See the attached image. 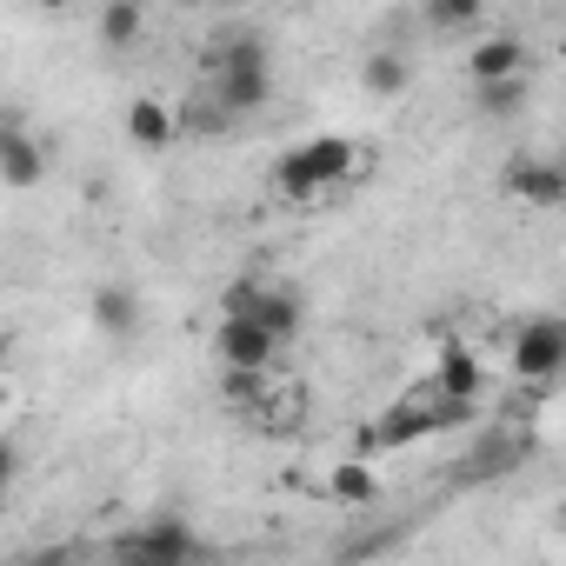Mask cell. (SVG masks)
Returning <instances> with one entry per match:
<instances>
[{
	"label": "cell",
	"mask_w": 566,
	"mask_h": 566,
	"mask_svg": "<svg viewBox=\"0 0 566 566\" xmlns=\"http://www.w3.org/2000/svg\"><path fill=\"white\" fill-rule=\"evenodd\" d=\"M526 460V440H486L473 460H467V480H493V473H513Z\"/></svg>",
	"instance_id": "15"
},
{
	"label": "cell",
	"mask_w": 566,
	"mask_h": 566,
	"mask_svg": "<svg viewBox=\"0 0 566 566\" xmlns=\"http://www.w3.org/2000/svg\"><path fill=\"white\" fill-rule=\"evenodd\" d=\"M220 400L227 407H266L273 400V374H220Z\"/></svg>",
	"instance_id": "16"
},
{
	"label": "cell",
	"mask_w": 566,
	"mask_h": 566,
	"mask_svg": "<svg viewBox=\"0 0 566 566\" xmlns=\"http://www.w3.org/2000/svg\"><path fill=\"white\" fill-rule=\"evenodd\" d=\"M207 67H213V101H220V107H233V114L266 107L273 67H266V48H260L253 34H240V41H227L220 54H207Z\"/></svg>",
	"instance_id": "2"
},
{
	"label": "cell",
	"mask_w": 566,
	"mask_h": 566,
	"mask_svg": "<svg viewBox=\"0 0 566 566\" xmlns=\"http://www.w3.org/2000/svg\"><path fill=\"white\" fill-rule=\"evenodd\" d=\"M327 493H334L340 506H380V473H374L367 460H340V467L327 473Z\"/></svg>",
	"instance_id": "12"
},
{
	"label": "cell",
	"mask_w": 566,
	"mask_h": 566,
	"mask_svg": "<svg viewBox=\"0 0 566 566\" xmlns=\"http://www.w3.org/2000/svg\"><path fill=\"white\" fill-rule=\"evenodd\" d=\"M427 21L447 28V34H460V28H480V8H473V0H433Z\"/></svg>",
	"instance_id": "19"
},
{
	"label": "cell",
	"mask_w": 566,
	"mask_h": 566,
	"mask_svg": "<svg viewBox=\"0 0 566 566\" xmlns=\"http://www.w3.org/2000/svg\"><path fill=\"white\" fill-rule=\"evenodd\" d=\"M213 354H220V367H233V374H273L280 340H273L266 327L240 321V314H220V327H213Z\"/></svg>",
	"instance_id": "4"
},
{
	"label": "cell",
	"mask_w": 566,
	"mask_h": 566,
	"mask_svg": "<svg viewBox=\"0 0 566 566\" xmlns=\"http://www.w3.org/2000/svg\"><path fill=\"white\" fill-rule=\"evenodd\" d=\"M559 526H566V500H559Z\"/></svg>",
	"instance_id": "21"
},
{
	"label": "cell",
	"mask_w": 566,
	"mask_h": 566,
	"mask_svg": "<svg viewBox=\"0 0 566 566\" xmlns=\"http://www.w3.org/2000/svg\"><path fill=\"white\" fill-rule=\"evenodd\" d=\"M433 394H447V400H467V407H480V394H486V367H480V354L467 347V340H447L440 347V360H433V380H427Z\"/></svg>",
	"instance_id": "8"
},
{
	"label": "cell",
	"mask_w": 566,
	"mask_h": 566,
	"mask_svg": "<svg viewBox=\"0 0 566 566\" xmlns=\"http://www.w3.org/2000/svg\"><path fill=\"white\" fill-rule=\"evenodd\" d=\"M41 174H48L41 140H34L21 120H8V127H0V180H8V187H34Z\"/></svg>",
	"instance_id": "10"
},
{
	"label": "cell",
	"mask_w": 566,
	"mask_h": 566,
	"mask_svg": "<svg viewBox=\"0 0 566 566\" xmlns=\"http://www.w3.org/2000/svg\"><path fill=\"white\" fill-rule=\"evenodd\" d=\"M28 566H74V559H67V553H34Z\"/></svg>",
	"instance_id": "20"
},
{
	"label": "cell",
	"mask_w": 566,
	"mask_h": 566,
	"mask_svg": "<svg viewBox=\"0 0 566 566\" xmlns=\"http://www.w3.org/2000/svg\"><path fill=\"white\" fill-rule=\"evenodd\" d=\"M360 81H367V94H407V81H413V67H407V54H394V48H380V54H367V67H360Z\"/></svg>",
	"instance_id": "14"
},
{
	"label": "cell",
	"mask_w": 566,
	"mask_h": 566,
	"mask_svg": "<svg viewBox=\"0 0 566 566\" xmlns=\"http://www.w3.org/2000/svg\"><path fill=\"white\" fill-rule=\"evenodd\" d=\"M347 174H360V147L340 140V134H314V140H301V147H287L273 160V187L287 200H321Z\"/></svg>",
	"instance_id": "1"
},
{
	"label": "cell",
	"mask_w": 566,
	"mask_h": 566,
	"mask_svg": "<svg viewBox=\"0 0 566 566\" xmlns=\"http://www.w3.org/2000/svg\"><path fill=\"white\" fill-rule=\"evenodd\" d=\"M513 374L533 380V387L566 374V321H559V314H533V321L513 334Z\"/></svg>",
	"instance_id": "3"
},
{
	"label": "cell",
	"mask_w": 566,
	"mask_h": 566,
	"mask_svg": "<svg viewBox=\"0 0 566 566\" xmlns=\"http://www.w3.org/2000/svg\"><path fill=\"white\" fill-rule=\"evenodd\" d=\"M140 28H147V14L134 8V0H114V8L101 14V41H107V48H127Z\"/></svg>",
	"instance_id": "17"
},
{
	"label": "cell",
	"mask_w": 566,
	"mask_h": 566,
	"mask_svg": "<svg viewBox=\"0 0 566 566\" xmlns=\"http://www.w3.org/2000/svg\"><path fill=\"white\" fill-rule=\"evenodd\" d=\"M120 566H147V559H120Z\"/></svg>",
	"instance_id": "22"
},
{
	"label": "cell",
	"mask_w": 566,
	"mask_h": 566,
	"mask_svg": "<svg viewBox=\"0 0 566 566\" xmlns=\"http://www.w3.org/2000/svg\"><path fill=\"white\" fill-rule=\"evenodd\" d=\"M227 314H240V321L266 327L280 347L301 334V294H287V287H240V294L227 301Z\"/></svg>",
	"instance_id": "6"
},
{
	"label": "cell",
	"mask_w": 566,
	"mask_h": 566,
	"mask_svg": "<svg viewBox=\"0 0 566 566\" xmlns=\"http://www.w3.org/2000/svg\"><path fill=\"white\" fill-rule=\"evenodd\" d=\"M467 74L473 87H500V81H526V48L513 34H480L473 54H467Z\"/></svg>",
	"instance_id": "9"
},
{
	"label": "cell",
	"mask_w": 566,
	"mask_h": 566,
	"mask_svg": "<svg viewBox=\"0 0 566 566\" xmlns=\"http://www.w3.org/2000/svg\"><path fill=\"white\" fill-rule=\"evenodd\" d=\"M94 327L114 334V340H127V334L140 327V301H134L127 287H101V294H94Z\"/></svg>",
	"instance_id": "13"
},
{
	"label": "cell",
	"mask_w": 566,
	"mask_h": 566,
	"mask_svg": "<svg viewBox=\"0 0 566 566\" xmlns=\"http://www.w3.org/2000/svg\"><path fill=\"white\" fill-rule=\"evenodd\" d=\"M114 559H147V566H187V559H193V533H187V520H147L140 533H120Z\"/></svg>",
	"instance_id": "7"
},
{
	"label": "cell",
	"mask_w": 566,
	"mask_h": 566,
	"mask_svg": "<svg viewBox=\"0 0 566 566\" xmlns=\"http://www.w3.org/2000/svg\"><path fill=\"white\" fill-rule=\"evenodd\" d=\"M174 134H180V120H174V107H167V101H154V94L127 101V140H134V147L160 154V147H174Z\"/></svg>",
	"instance_id": "11"
},
{
	"label": "cell",
	"mask_w": 566,
	"mask_h": 566,
	"mask_svg": "<svg viewBox=\"0 0 566 566\" xmlns=\"http://www.w3.org/2000/svg\"><path fill=\"white\" fill-rule=\"evenodd\" d=\"M500 187H506L513 200H526L533 213L566 207V160H546V154H513V160H506V174H500Z\"/></svg>",
	"instance_id": "5"
},
{
	"label": "cell",
	"mask_w": 566,
	"mask_h": 566,
	"mask_svg": "<svg viewBox=\"0 0 566 566\" xmlns=\"http://www.w3.org/2000/svg\"><path fill=\"white\" fill-rule=\"evenodd\" d=\"M526 107V81H500V87H480V114H493V120H513Z\"/></svg>",
	"instance_id": "18"
}]
</instances>
